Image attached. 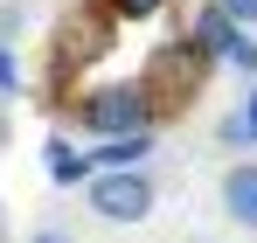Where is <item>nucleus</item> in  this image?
<instances>
[{"mask_svg":"<svg viewBox=\"0 0 257 243\" xmlns=\"http://www.w3.org/2000/svg\"><path fill=\"white\" fill-rule=\"evenodd\" d=\"M236 111H243V125H250V139H257V83L243 90V104H236Z\"/></svg>","mask_w":257,"mask_h":243,"instance_id":"16","label":"nucleus"},{"mask_svg":"<svg viewBox=\"0 0 257 243\" xmlns=\"http://www.w3.org/2000/svg\"><path fill=\"white\" fill-rule=\"evenodd\" d=\"M215 7H222L236 28H257V0H215Z\"/></svg>","mask_w":257,"mask_h":243,"instance_id":"14","label":"nucleus"},{"mask_svg":"<svg viewBox=\"0 0 257 243\" xmlns=\"http://www.w3.org/2000/svg\"><path fill=\"white\" fill-rule=\"evenodd\" d=\"M77 125H84L90 139H118V132L160 125V111H153V97L139 90V77L132 83H90V90H77Z\"/></svg>","mask_w":257,"mask_h":243,"instance_id":"2","label":"nucleus"},{"mask_svg":"<svg viewBox=\"0 0 257 243\" xmlns=\"http://www.w3.org/2000/svg\"><path fill=\"white\" fill-rule=\"evenodd\" d=\"M222 215L236 229H257V160H236L222 174Z\"/></svg>","mask_w":257,"mask_h":243,"instance_id":"7","label":"nucleus"},{"mask_svg":"<svg viewBox=\"0 0 257 243\" xmlns=\"http://www.w3.org/2000/svg\"><path fill=\"white\" fill-rule=\"evenodd\" d=\"M84 202H90V215H104V222H146V215L160 208V188H153L146 167H104V174L84 181Z\"/></svg>","mask_w":257,"mask_h":243,"instance_id":"3","label":"nucleus"},{"mask_svg":"<svg viewBox=\"0 0 257 243\" xmlns=\"http://www.w3.org/2000/svg\"><path fill=\"white\" fill-rule=\"evenodd\" d=\"M111 42H118V28H111L97 7H77V14L56 28V77H63V70H77V63H97Z\"/></svg>","mask_w":257,"mask_h":243,"instance_id":"4","label":"nucleus"},{"mask_svg":"<svg viewBox=\"0 0 257 243\" xmlns=\"http://www.w3.org/2000/svg\"><path fill=\"white\" fill-rule=\"evenodd\" d=\"M229 70H236V77H257V42H250V28H243V42L229 49Z\"/></svg>","mask_w":257,"mask_h":243,"instance_id":"11","label":"nucleus"},{"mask_svg":"<svg viewBox=\"0 0 257 243\" xmlns=\"http://www.w3.org/2000/svg\"><path fill=\"white\" fill-rule=\"evenodd\" d=\"M42 174L56 181V188H84L97 167H90V146H77V139H63V132H56V139L42 146Z\"/></svg>","mask_w":257,"mask_h":243,"instance_id":"6","label":"nucleus"},{"mask_svg":"<svg viewBox=\"0 0 257 243\" xmlns=\"http://www.w3.org/2000/svg\"><path fill=\"white\" fill-rule=\"evenodd\" d=\"M215 139H222V146H257V139H250V125H243V111H229V118L215 125Z\"/></svg>","mask_w":257,"mask_h":243,"instance_id":"10","label":"nucleus"},{"mask_svg":"<svg viewBox=\"0 0 257 243\" xmlns=\"http://www.w3.org/2000/svg\"><path fill=\"white\" fill-rule=\"evenodd\" d=\"M28 243H77V236H70V229H56V222H42V229H35Z\"/></svg>","mask_w":257,"mask_h":243,"instance_id":"15","label":"nucleus"},{"mask_svg":"<svg viewBox=\"0 0 257 243\" xmlns=\"http://www.w3.org/2000/svg\"><path fill=\"white\" fill-rule=\"evenodd\" d=\"M0 139H7V97H0Z\"/></svg>","mask_w":257,"mask_h":243,"instance_id":"17","label":"nucleus"},{"mask_svg":"<svg viewBox=\"0 0 257 243\" xmlns=\"http://www.w3.org/2000/svg\"><path fill=\"white\" fill-rule=\"evenodd\" d=\"M14 90H21V56L0 49V97H14Z\"/></svg>","mask_w":257,"mask_h":243,"instance_id":"12","label":"nucleus"},{"mask_svg":"<svg viewBox=\"0 0 257 243\" xmlns=\"http://www.w3.org/2000/svg\"><path fill=\"white\" fill-rule=\"evenodd\" d=\"M90 7H97L111 28H139V21H160L174 0H90Z\"/></svg>","mask_w":257,"mask_h":243,"instance_id":"9","label":"nucleus"},{"mask_svg":"<svg viewBox=\"0 0 257 243\" xmlns=\"http://www.w3.org/2000/svg\"><path fill=\"white\" fill-rule=\"evenodd\" d=\"M0 243H7V236H0Z\"/></svg>","mask_w":257,"mask_h":243,"instance_id":"18","label":"nucleus"},{"mask_svg":"<svg viewBox=\"0 0 257 243\" xmlns=\"http://www.w3.org/2000/svg\"><path fill=\"white\" fill-rule=\"evenodd\" d=\"M209 70H215V63H209V56H202L188 35H181V42H167V49H153V63H146L139 90L153 97V111H188V104L202 97Z\"/></svg>","mask_w":257,"mask_h":243,"instance_id":"1","label":"nucleus"},{"mask_svg":"<svg viewBox=\"0 0 257 243\" xmlns=\"http://www.w3.org/2000/svg\"><path fill=\"white\" fill-rule=\"evenodd\" d=\"M153 146H160L153 125H146V132H118V139H97V146H90V167H97V174H104V167H146Z\"/></svg>","mask_w":257,"mask_h":243,"instance_id":"8","label":"nucleus"},{"mask_svg":"<svg viewBox=\"0 0 257 243\" xmlns=\"http://www.w3.org/2000/svg\"><path fill=\"white\" fill-rule=\"evenodd\" d=\"M14 35H21V7L0 0V49H14Z\"/></svg>","mask_w":257,"mask_h":243,"instance_id":"13","label":"nucleus"},{"mask_svg":"<svg viewBox=\"0 0 257 243\" xmlns=\"http://www.w3.org/2000/svg\"><path fill=\"white\" fill-rule=\"evenodd\" d=\"M188 42H195V49H202L209 63H229V49L243 42V28H236V21H229V14H222V7L209 0V7H202V14L188 21Z\"/></svg>","mask_w":257,"mask_h":243,"instance_id":"5","label":"nucleus"}]
</instances>
